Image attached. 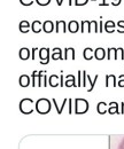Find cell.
<instances>
[{
    "label": "cell",
    "instance_id": "obj_1",
    "mask_svg": "<svg viewBox=\"0 0 124 149\" xmlns=\"http://www.w3.org/2000/svg\"><path fill=\"white\" fill-rule=\"evenodd\" d=\"M36 110L39 112V113H47L51 110V101L43 97V99H39L37 102H36Z\"/></svg>",
    "mask_w": 124,
    "mask_h": 149
},
{
    "label": "cell",
    "instance_id": "obj_2",
    "mask_svg": "<svg viewBox=\"0 0 124 149\" xmlns=\"http://www.w3.org/2000/svg\"><path fill=\"white\" fill-rule=\"evenodd\" d=\"M75 112L84 113L89 110V102L85 99H76L75 100Z\"/></svg>",
    "mask_w": 124,
    "mask_h": 149
},
{
    "label": "cell",
    "instance_id": "obj_3",
    "mask_svg": "<svg viewBox=\"0 0 124 149\" xmlns=\"http://www.w3.org/2000/svg\"><path fill=\"white\" fill-rule=\"evenodd\" d=\"M32 106H34V101L31 99H23L20 103V109L24 113H30L34 111Z\"/></svg>",
    "mask_w": 124,
    "mask_h": 149
},
{
    "label": "cell",
    "instance_id": "obj_4",
    "mask_svg": "<svg viewBox=\"0 0 124 149\" xmlns=\"http://www.w3.org/2000/svg\"><path fill=\"white\" fill-rule=\"evenodd\" d=\"M82 74H83V83H82V85H83V86H86V83H88V81H90V88L88 90V92H91V91L93 90V87H94V84H95L97 79L99 78V76H98V74H95L94 79H93V80H91L90 76L86 74V71H82Z\"/></svg>",
    "mask_w": 124,
    "mask_h": 149
},
{
    "label": "cell",
    "instance_id": "obj_5",
    "mask_svg": "<svg viewBox=\"0 0 124 149\" xmlns=\"http://www.w3.org/2000/svg\"><path fill=\"white\" fill-rule=\"evenodd\" d=\"M39 56H40V63L47 64L50 62V48H40L39 49Z\"/></svg>",
    "mask_w": 124,
    "mask_h": 149
},
{
    "label": "cell",
    "instance_id": "obj_6",
    "mask_svg": "<svg viewBox=\"0 0 124 149\" xmlns=\"http://www.w3.org/2000/svg\"><path fill=\"white\" fill-rule=\"evenodd\" d=\"M55 31H56L57 33H60V32L64 33V32L67 31L66 22H64V21H56V22H55Z\"/></svg>",
    "mask_w": 124,
    "mask_h": 149
},
{
    "label": "cell",
    "instance_id": "obj_7",
    "mask_svg": "<svg viewBox=\"0 0 124 149\" xmlns=\"http://www.w3.org/2000/svg\"><path fill=\"white\" fill-rule=\"evenodd\" d=\"M55 29V25L52 21H45L44 24H43V30L46 32V33H51L53 32V30Z\"/></svg>",
    "mask_w": 124,
    "mask_h": 149
},
{
    "label": "cell",
    "instance_id": "obj_8",
    "mask_svg": "<svg viewBox=\"0 0 124 149\" xmlns=\"http://www.w3.org/2000/svg\"><path fill=\"white\" fill-rule=\"evenodd\" d=\"M94 57H95L97 60H99V61L104 60V58L106 57V51H105L102 47H98V48L94 51Z\"/></svg>",
    "mask_w": 124,
    "mask_h": 149
},
{
    "label": "cell",
    "instance_id": "obj_9",
    "mask_svg": "<svg viewBox=\"0 0 124 149\" xmlns=\"http://www.w3.org/2000/svg\"><path fill=\"white\" fill-rule=\"evenodd\" d=\"M68 30L71 33H76L79 30V23L77 21H70L68 23Z\"/></svg>",
    "mask_w": 124,
    "mask_h": 149
},
{
    "label": "cell",
    "instance_id": "obj_10",
    "mask_svg": "<svg viewBox=\"0 0 124 149\" xmlns=\"http://www.w3.org/2000/svg\"><path fill=\"white\" fill-rule=\"evenodd\" d=\"M31 29L35 33H39L43 30V23L40 21H34L31 24Z\"/></svg>",
    "mask_w": 124,
    "mask_h": 149
},
{
    "label": "cell",
    "instance_id": "obj_11",
    "mask_svg": "<svg viewBox=\"0 0 124 149\" xmlns=\"http://www.w3.org/2000/svg\"><path fill=\"white\" fill-rule=\"evenodd\" d=\"M71 57V60H75V49L72 47H67L64 49V60H69Z\"/></svg>",
    "mask_w": 124,
    "mask_h": 149
},
{
    "label": "cell",
    "instance_id": "obj_12",
    "mask_svg": "<svg viewBox=\"0 0 124 149\" xmlns=\"http://www.w3.org/2000/svg\"><path fill=\"white\" fill-rule=\"evenodd\" d=\"M115 26H116L115 22H113V21H107L105 23V30L108 33H113L115 31Z\"/></svg>",
    "mask_w": 124,
    "mask_h": 149
},
{
    "label": "cell",
    "instance_id": "obj_13",
    "mask_svg": "<svg viewBox=\"0 0 124 149\" xmlns=\"http://www.w3.org/2000/svg\"><path fill=\"white\" fill-rule=\"evenodd\" d=\"M29 84H30V77L27 74H22L20 77V85L22 87H27V86H29Z\"/></svg>",
    "mask_w": 124,
    "mask_h": 149
},
{
    "label": "cell",
    "instance_id": "obj_14",
    "mask_svg": "<svg viewBox=\"0 0 124 149\" xmlns=\"http://www.w3.org/2000/svg\"><path fill=\"white\" fill-rule=\"evenodd\" d=\"M81 31L82 32H91V22L90 21H82L81 22Z\"/></svg>",
    "mask_w": 124,
    "mask_h": 149
},
{
    "label": "cell",
    "instance_id": "obj_15",
    "mask_svg": "<svg viewBox=\"0 0 124 149\" xmlns=\"http://www.w3.org/2000/svg\"><path fill=\"white\" fill-rule=\"evenodd\" d=\"M117 53H118L117 48H114V47L108 48V53H107V57H108V60H110V58L117 60Z\"/></svg>",
    "mask_w": 124,
    "mask_h": 149
},
{
    "label": "cell",
    "instance_id": "obj_16",
    "mask_svg": "<svg viewBox=\"0 0 124 149\" xmlns=\"http://www.w3.org/2000/svg\"><path fill=\"white\" fill-rule=\"evenodd\" d=\"M30 23L28 22V21H22L21 23H20V30H21V32H23V33H27L28 31H29V29H30Z\"/></svg>",
    "mask_w": 124,
    "mask_h": 149
},
{
    "label": "cell",
    "instance_id": "obj_17",
    "mask_svg": "<svg viewBox=\"0 0 124 149\" xmlns=\"http://www.w3.org/2000/svg\"><path fill=\"white\" fill-rule=\"evenodd\" d=\"M20 57L21 60H28L30 57V51L27 47H23L20 49Z\"/></svg>",
    "mask_w": 124,
    "mask_h": 149
},
{
    "label": "cell",
    "instance_id": "obj_18",
    "mask_svg": "<svg viewBox=\"0 0 124 149\" xmlns=\"http://www.w3.org/2000/svg\"><path fill=\"white\" fill-rule=\"evenodd\" d=\"M83 55H84V58H85V60L90 61V60H91V58L94 56V51H93L92 48H90V47H86V48L84 49Z\"/></svg>",
    "mask_w": 124,
    "mask_h": 149
},
{
    "label": "cell",
    "instance_id": "obj_19",
    "mask_svg": "<svg viewBox=\"0 0 124 149\" xmlns=\"http://www.w3.org/2000/svg\"><path fill=\"white\" fill-rule=\"evenodd\" d=\"M113 83V86L116 87L117 86V83H116V77L114 74H107L106 76V87L109 86V83Z\"/></svg>",
    "mask_w": 124,
    "mask_h": 149
},
{
    "label": "cell",
    "instance_id": "obj_20",
    "mask_svg": "<svg viewBox=\"0 0 124 149\" xmlns=\"http://www.w3.org/2000/svg\"><path fill=\"white\" fill-rule=\"evenodd\" d=\"M66 86H68V87H71V86H76V84H75V77L72 76V74H68L67 77H66Z\"/></svg>",
    "mask_w": 124,
    "mask_h": 149
},
{
    "label": "cell",
    "instance_id": "obj_21",
    "mask_svg": "<svg viewBox=\"0 0 124 149\" xmlns=\"http://www.w3.org/2000/svg\"><path fill=\"white\" fill-rule=\"evenodd\" d=\"M52 57H53V60H60V58H62V51L60 48H57V47L54 48Z\"/></svg>",
    "mask_w": 124,
    "mask_h": 149
},
{
    "label": "cell",
    "instance_id": "obj_22",
    "mask_svg": "<svg viewBox=\"0 0 124 149\" xmlns=\"http://www.w3.org/2000/svg\"><path fill=\"white\" fill-rule=\"evenodd\" d=\"M97 110H98V112H100V113H105V112L108 110V109H107V104L105 103V102H100V103H98Z\"/></svg>",
    "mask_w": 124,
    "mask_h": 149
},
{
    "label": "cell",
    "instance_id": "obj_23",
    "mask_svg": "<svg viewBox=\"0 0 124 149\" xmlns=\"http://www.w3.org/2000/svg\"><path fill=\"white\" fill-rule=\"evenodd\" d=\"M108 111L110 113H114V112H118V104L116 102H111L109 104V108H108Z\"/></svg>",
    "mask_w": 124,
    "mask_h": 149
},
{
    "label": "cell",
    "instance_id": "obj_24",
    "mask_svg": "<svg viewBox=\"0 0 124 149\" xmlns=\"http://www.w3.org/2000/svg\"><path fill=\"white\" fill-rule=\"evenodd\" d=\"M57 76H55V74H52L51 77H50V85L52 86V87H56L57 85H59V81H57Z\"/></svg>",
    "mask_w": 124,
    "mask_h": 149
},
{
    "label": "cell",
    "instance_id": "obj_25",
    "mask_svg": "<svg viewBox=\"0 0 124 149\" xmlns=\"http://www.w3.org/2000/svg\"><path fill=\"white\" fill-rule=\"evenodd\" d=\"M68 101H69V99H64V101H63V104H62V107H63V106H64V104H66V103H67ZM53 103L55 104V107H56V109H57V112H59V113H61V108H60V107L57 106V103H56V100H55V99H53Z\"/></svg>",
    "mask_w": 124,
    "mask_h": 149
},
{
    "label": "cell",
    "instance_id": "obj_26",
    "mask_svg": "<svg viewBox=\"0 0 124 149\" xmlns=\"http://www.w3.org/2000/svg\"><path fill=\"white\" fill-rule=\"evenodd\" d=\"M117 28H118V32L120 33H124V21L117 22Z\"/></svg>",
    "mask_w": 124,
    "mask_h": 149
},
{
    "label": "cell",
    "instance_id": "obj_27",
    "mask_svg": "<svg viewBox=\"0 0 124 149\" xmlns=\"http://www.w3.org/2000/svg\"><path fill=\"white\" fill-rule=\"evenodd\" d=\"M36 2H37L39 6H47V5H50L51 0H36Z\"/></svg>",
    "mask_w": 124,
    "mask_h": 149
},
{
    "label": "cell",
    "instance_id": "obj_28",
    "mask_svg": "<svg viewBox=\"0 0 124 149\" xmlns=\"http://www.w3.org/2000/svg\"><path fill=\"white\" fill-rule=\"evenodd\" d=\"M36 0H20V2L23 5V6H31Z\"/></svg>",
    "mask_w": 124,
    "mask_h": 149
},
{
    "label": "cell",
    "instance_id": "obj_29",
    "mask_svg": "<svg viewBox=\"0 0 124 149\" xmlns=\"http://www.w3.org/2000/svg\"><path fill=\"white\" fill-rule=\"evenodd\" d=\"M89 2V0H75V6H84Z\"/></svg>",
    "mask_w": 124,
    "mask_h": 149
},
{
    "label": "cell",
    "instance_id": "obj_30",
    "mask_svg": "<svg viewBox=\"0 0 124 149\" xmlns=\"http://www.w3.org/2000/svg\"><path fill=\"white\" fill-rule=\"evenodd\" d=\"M118 86L123 87L124 86V74H121L120 76V80H118Z\"/></svg>",
    "mask_w": 124,
    "mask_h": 149
},
{
    "label": "cell",
    "instance_id": "obj_31",
    "mask_svg": "<svg viewBox=\"0 0 124 149\" xmlns=\"http://www.w3.org/2000/svg\"><path fill=\"white\" fill-rule=\"evenodd\" d=\"M118 49V53H120V55H121V58L124 60V49L122 47H120V48H117Z\"/></svg>",
    "mask_w": 124,
    "mask_h": 149
},
{
    "label": "cell",
    "instance_id": "obj_32",
    "mask_svg": "<svg viewBox=\"0 0 124 149\" xmlns=\"http://www.w3.org/2000/svg\"><path fill=\"white\" fill-rule=\"evenodd\" d=\"M117 149H124V136H123V139L121 140V142L118 143V146H117Z\"/></svg>",
    "mask_w": 124,
    "mask_h": 149
},
{
    "label": "cell",
    "instance_id": "obj_33",
    "mask_svg": "<svg viewBox=\"0 0 124 149\" xmlns=\"http://www.w3.org/2000/svg\"><path fill=\"white\" fill-rule=\"evenodd\" d=\"M121 1H122V0H113L111 5H113V6H118V5H121Z\"/></svg>",
    "mask_w": 124,
    "mask_h": 149
},
{
    "label": "cell",
    "instance_id": "obj_34",
    "mask_svg": "<svg viewBox=\"0 0 124 149\" xmlns=\"http://www.w3.org/2000/svg\"><path fill=\"white\" fill-rule=\"evenodd\" d=\"M81 70H78V84H77V86L78 87H81Z\"/></svg>",
    "mask_w": 124,
    "mask_h": 149
},
{
    "label": "cell",
    "instance_id": "obj_35",
    "mask_svg": "<svg viewBox=\"0 0 124 149\" xmlns=\"http://www.w3.org/2000/svg\"><path fill=\"white\" fill-rule=\"evenodd\" d=\"M109 3H107V1L106 0H102V2L101 3H99V6H108Z\"/></svg>",
    "mask_w": 124,
    "mask_h": 149
},
{
    "label": "cell",
    "instance_id": "obj_36",
    "mask_svg": "<svg viewBox=\"0 0 124 149\" xmlns=\"http://www.w3.org/2000/svg\"><path fill=\"white\" fill-rule=\"evenodd\" d=\"M60 78H61V81H60V85H61V86H63V84H64V83H63V74H62V72H61V77H60Z\"/></svg>",
    "mask_w": 124,
    "mask_h": 149
},
{
    "label": "cell",
    "instance_id": "obj_37",
    "mask_svg": "<svg viewBox=\"0 0 124 149\" xmlns=\"http://www.w3.org/2000/svg\"><path fill=\"white\" fill-rule=\"evenodd\" d=\"M62 2H63V0H56V3H57V6H61V5H62Z\"/></svg>",
    "mask_w": 124,
    "mask_h": 149
},
{
    "label": "cell",
    "instance_id": "obj_38",
    "mask_svg": "<svg viewBox=\"0 0 124 149\" xmlns=\"http://www.w3.org/2000/svg\"><path fill=\"white\" fill-rule=\"evenodd\" d=\"M72 5V0H69V6H71Z\"/></svg>",
    "mask_w": 124,
    "mask_h": 149
}]
</instances>
